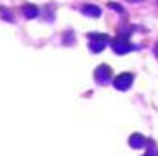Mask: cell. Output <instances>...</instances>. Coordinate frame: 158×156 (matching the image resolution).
<instances>
[{"label": "cell", "mask_w": 158, "mask_h": 156, "mask_svg": "<svg viewBox=\"0 0 158 156\" xmlns=\"http://www.w3.org/2000/svg\"><path fill=\"white\" fill-rule=\"evenodd\" d=\"M132 83H134V74H131V72H123V74H119L114 77L112 81V84H114V88L116 90H129L131 86H132Z\"/></svg>", "instance_id": "cell-3"}, {"label": "cell", "mask_w": 158, "mask_h": 156, "mask_svg": "<svg viewBox=\"0 0 158 156\" xmlns=\"http://www.w3.org/2000/svg\"><path fill=\"white\" fill-rule=\"evenodd\" d=\"M0 11H2V17L6 18V20H13V17H11V13H9V9H6V7H0Z\"/></svg>", "instance_id": "cell-8"}, {"label": "cell", "mask_w": 158, "mask_h": 156, "mask_svg": "<svg viewBox=\"0 0 158 156\" xmlns=\"http://www.w3.org/2000/svg\"><path fill=\"white\" fill-rule=\"evenodd\" d=\"M22 15L26 18H35V17H39V7L33 6V4H24L22 6Z\"/></svg>", "instance_id": "cell-7"}, {"label": "cell", "mask_w": 158, "mask_h": 156, "mask_svg": "<svg viewBox=\"0 0 158 156\" xmlns=\"http://www.w3.org/2000/svg\"><path fill=\"white\" fill-rule=\"evenodd\" d=\"M132 31H134V28H127V26L121 24L119 30H118V37H116V39H110V48L114 50L116 55H125V53H129V51L140 50L138 44H132V42H131Z\"/></svg>", "instance_id": "cell-1"}, {"label": "cell", "mask_w": 158, "mask_h": 156, "mask_svg": "<svg viewBox=\"0 0 158 156\" xmlns=\"http://www.w3.org/2000/svg\"><path fill=\"white\" fill-rule=\"evenodd\" d=\"M129 2H143V0H129Z\"/></svg>", "instance_id": "cell-11"}, {"label": "cell", "mask_w": 158, "mask_h": 156, "mask_svg": "<svg viewBox=\"0 0 158 156\" xmlns=\"http://www.w3.org/2000/svg\"><path fill=\"white\" fill-rule=\"evenodd\" d=\"M94 79L99 83V84H107L110 79H112V68L109 64H99L96 70H94Z\"/></svg>", "instance_id": "cell-4"}, {"label": "cell", "mask_w": 158, "mask_h": 156, "mask_svg": "<svg viewBox=\"0 0 158 156\" xmlns=\"http://www.w3.org/2000/svg\"><path fill=\"white\" fill-rule=\"evenodd\" d=\"M81 13L86 15V17H94V18H98V17L101 15V9H99L98 6H94V4H85V6H81Z\"/></svg>", "instance_id": "cell-6"}, {"label": "cell", "mask_w": 158, "mask_h": 156, "mask_svg": "<svg viewBox=\"0 0 158 156\" xmlns=\"http://www.w3.org/2000/svg\"><path fill=\"white\" fill-rule=\"evenodd\" d=\"M88 48H90V51H94V53H101L109 44H110V37L109 35H105V33H88Z\"/></svg>", "instance_id": "cell-2"}, {"label": "cell", "mask_w": 158, "mask_h": 156, "mask_svg": "<svg viewBox=\"0 0 158 156\" xmlns=\"http://www.w3.org/2000/svg\"><path fill=\"white\" fill-rule=\"evenodd\" d=\"M147 143H149V142L145 140V136H143V134L134 132V134H131V136H129V145H131L132 149H143Z\"/></svg>", "instance_id": "cell-5"}, {"label": "cell", "mask_w": 158, "mask_h": 156, "mask_svg": "<svg viewBox=\"0 0 158 156\" xmlns=\"http://www.w3.org/2000/svg\"><path fill=\"white\" fill-rule=\"evenodd\" d=\"M109 7H110V9H116L118 13H123V11H125V9H123L119 4H116V2H110V4H109Z\"/></svg>", "instance_id": "cell-9"}, {"label": "cell", "mask_w": 158, "mask_h": 156, "mask_svg": "<svg viewBox=\"0 0 158 156\" xmlns=\"http://www.w3.org/2000/svg\"><path fill=\"white\" fill-rule=\"evenodd\" d=\"M155 55H156V59H158V44L155 46Z\"/></svg>", "instance_id": "cell-10"}]
</instances>
